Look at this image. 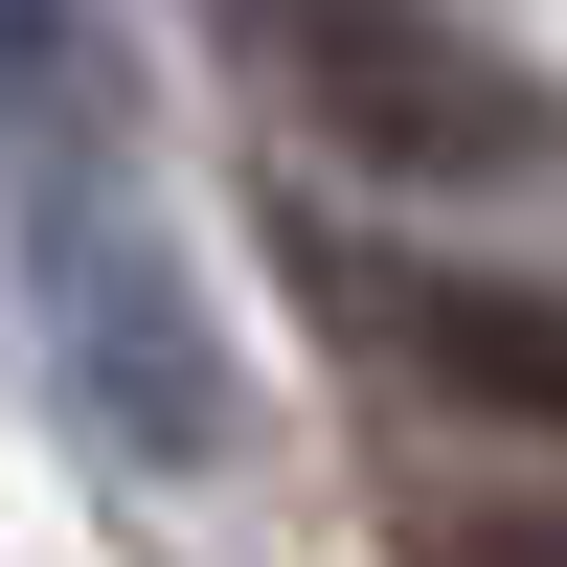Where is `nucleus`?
Returning a JSON list of instances; mask_svg holds the SVG:
<instances>
[{
	"label": "nucleus",
	"instance_id": "nucleus-2",
	"mask_svg": "<svg viewBox=\"0 0 567 567\" xmlns=\"http://www.w3.org/2000/svg\"><path fill=\"white\" fill-rule=\"evenodd\" d=\"M409 567H567V523H432Z\"/></svg>",
	"mask_w": 567,
	"mask_h": 567
},
{
	"label": "nucleus",
	"instance_id": "nucleus-1",
	"mask_svg": "<svg viewBox=\"0 0 567 567\" xmlns=\"http://www.w3.org/2000/svg\"><path fill=\"white\" fill-rule=\"evenodd\" d=\"M363 318H386L409 386H454L477 432H567V296H499V272H363Z\"/></svg>",
	"mask_w": 567,
	"mask_h": 567
}]
</instances>
